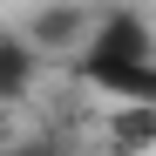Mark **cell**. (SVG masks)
Instances as JSON below:
<instances>
[{
  "label": "cell",
  "mask_w": 156,
  "mask_h": 156,
  "mask_svg": "<svg viewBox=\"0 0 156 156\" xmlns=\"http://www.w3.org/2000/svg\"><path fill=\"white\" fill-rule=\"evenodd\" d=\"M75 82L109 95V102H156V55H115V61H95V55H68Z\"/></svg>",
  "instance_id": "6da1fadb"
},
{
  "label": "cell",
  "mask_w": 156,
  "mask_h": 156,
  "mask_svg": "<svg viewBox=\"0 0 156 156\" xmlns=\"http://www.w3.org/2000/svg\"><path fill=\"white\" fill-rule=\"evenodd\" d=\"M75 55H95V61H115V55H156V27L136 7H95V27Z\"/></svg>",
  "instance_id": "7a4b0ae2"
},
{
  "label": "cell",
  "mask_w": 156,
  "mask_h": 156,
  "mask_svg": "<svg viewBox=\"0 0 156 156\" xmlns=\"http://www.w3.org/2000/svg\"><path fill=\"white\" fill-rule=\"evenodd\" d=\"M88 27H95V7H88V0H55V7H41L27 20V41L34 48H82Z\"/></svg>",
  "instance_id": "3957f363"
},
{
  "label": "cell",
  "mask_w": 156,
  "mask_h": 156,
  "mask_svg": "<svg viewBox=\"0 0 156 156\" xmlns=\"http://www.w3.org/2000/svg\"><path fill=\"white\" fill-rule=\"evenodd\" d=\"M34 68H41V48L27 34H0V102H20L34 88Z\"/></svg>",
  "instance_id": "277c9868"
},
{
  "label": "cell",
  "mask_w": 156,
  "mask_h": 156,
  "mask_svg": "<svg viewBox=\"0 0 156 156\" xmlns=\"http://www.w3.org/2000/svg\"><path fill=\"white\" fill-rule=\"evenodd\" d=\"M109 136H115L122 149H149V143H156V102H115Z\"/></svg>",
  "instance_id": "5b68a950"
}]
</instances>
